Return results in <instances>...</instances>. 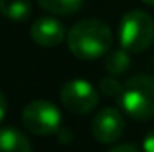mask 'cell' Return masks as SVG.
Returning <instances> with one entry per match:
<instances>
[{"label":"cell","instance_id":"cell-14","mask_svg":"<svg viewBox=\"0 0 154 152\" xmlns=\"http://www.w3.org/2000/svg\"><path fill=\"white\" fill-rule=\"evenodd\" d=\"M108 152H140V150L131 143H122V145H116L113 149H109Z\"/></svg>","mask_w":154,"mask_h":152},{"label":"cell","instance_id":"cell-7","mask_svg":"<svg viewBox=\"0 0 154 152\" xmlns=\"http://www.w3.org/2000/svg\"><path fill=\"white\" fill-rule=\"evenodd\" d=\"M66 34L68 32H66L65 25L57 18L43 16L31 25V39L43 48H54V47L61 45L66 39Z\"/></svg>","mask_w":154,"mask_h":152},{"label":"cell","instance_id":"cell-12","mask_svg":"<svg viewBox=\"0 0 154 152\" xmlns=\"http://www.w3.org/2000/svg\"><path fill=\"white\" fill-rule=\"evenodd\" d=\"M122 88H124V84H120V82L115 79V75H109V77L100 79V91H102L104 95H108V97L118 99L120 93H122Z\"/></svg>","mask_w":154,"mask_h":152},{"label":"cell","instance_id":"cell-10","mask_svg":"<svg viewBox=\"0 0 154 152\" xmlns=\"http://www.w3.org/2000/svg\"><path fill=\"white\" fill-rule=\"evenodd\" d=\"M131 66V57H129V50H125L124 47L109 50L106 54V61H104V68L109 72V75H122L124 72H127Z\"/></svg>","mask_w":154,"mask_h":152},{"label":"cell","instance_id":"cell-1","mask_svg":"<svg viewBox=\"0 0 154 152\" xmlns=\"http://www.w3.org/2000/svg\"><path fill=\"white\" fill-rule=\"evenodd\" d=\"M111 29L100 20H81L68 31L66 45L72 56L82 61H91L106 56L111 48Z\"/></svg>","mask_w":154,"mask_h":152},{"label":"cell","instance_id":"cell-9","mask_svg":"<svg viewBox=\"0 0 154 152\" xmlns=\"http://www.w3.org/2000/svg\"><path fill=\"white\" fill-rule=\"evenodd\" d=\"M0 13L11 22H25L32 13L31 0H0Z\"/></svg>","mask_w":154,"mask_h":152},{"label":"cell","instance_id":"cell-16","mask_svg":"<svg viewBox=\"0 0 154 152\" xmlns=\"http://www.w3.org/2000/svg\"><path fill=\"white\" fill-rule=\"evenodd\" d=\"M143 4H147V5H154V0H142Z\"/></svg>","mask_w":154,"mask_h":152},{"label":"cell","instance_id":"cell-13","mask_svg":"<svg viewBox=\"0 0 154 152\" xmlns=\"http://www.w3.org/2000/svg\"><path fill=\"white\" fill-rule=\"evenodd\" d=\"M143 152H154V129L149 131L143 138Z\"/></svg>","mask_w":154,"mask_h":152},{"label":"cell","instance_id":"cell-6","mask_svg":"<svg viewBox=\"0 0 154 152\" xmlns=\"http://www.w3.org/2000/svg\"><path fill=\"white\" fill-rule=\"evenodd\" d=\"M124 116L115 108H104L91 120V134L99 143H115L124 134Z\"/></svg>","mask_w":154,"mask_h":152},{"label":"cell","instance_id":"cell-3","mask_svg":"<svg viewBox=\"0 0 154 152\" xmlns=\"http://www.w3.org/2000/svg\"><path fill=\"white\" fill-rule=\"evenodd\" d=\"M118 39L120 47L129 52L140 54L147 50L154 41V20L151 14L140 9L127 11L118 25Z\"/></svg>","mask_w":154,"mask_h":152},{"label":"cell","instance_id":"cell-5","mask_svg":"<svg viewBox=\"0 0 154 152\" xmlns=\"http://www.w3.org/2000/svg\"><path fill=\"white\" fill-rule=\"evenodd\" d=\"M59 99H61L63 108L74 114L90 113L99 104L97 90L84 79H74L63 84L59 91Z\"/></svg>","mask_w":154,"mask_h":152},{"label":"cell","instance_id":"cell-15","mask_svg":"<svg viewBox=\"0 0 154 152\" xmlns=\"http://www.w3.org/2000/svg\"><path fill=\"white\" fill-rule=\"evenodd\" d=\"M5 113H7V99H5V95L0 91V122L5 118Z\"/></svg>","mask_w":154,"mask_h":152},{"label":"cell","instance_id":"cell-4","mask_svg":"<svg viewBox=\"0 0 154 152\" xmlns=\"http://www.w3.org/2000/svg\"><path fill=\"white\" fill-rule=\"evenodd\" d=\"M22 122L23 127L32 134H56L61 131V111L48 100H32L25 106Z\"/></svg>","mask_w":154,"mask_h":152},{"label":"cell","instance_id":"cell-2","mask_svg":"<svg viewBox=\"0 0 154 152\" xmlns=\"http://www.w3.org/2000/svg\"><path fill=\"white\" fill-rule=\"evenodd\" d=\"M118 102L124 113L134 120L154 118V75L138 74L125 81Z\"/></svg>","mask_w":154,"mask_h":152},{"label":"cell","instance_id":"cell-8","mask_svg":"<svg viewBox=\"0 0 154 152\" xmlns=\"http://www.w3.org/2000/svg\"><path fill=\"white\" fill-rule=\"evenodd\" d=\"M0 152H32L29 138L16 127L0 129Z\"/></svg>","mask_w":154,"mask_h":152},{"label":"cell","instance_id":"cell-11","mask_svg":"<svg viewBox=\"0 0 154 152\" xmlns=\"http://www.w3.org/2000/svg\"><path fill=\"white\" fill-rule=\"evenodd\" d=\"M38 4L41 5V9L54 13V14H74L77 13L84 0H38Z\"/></svg>","mask_w":154,"mask_h":152}]
</instances>
